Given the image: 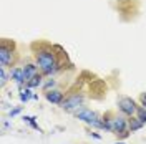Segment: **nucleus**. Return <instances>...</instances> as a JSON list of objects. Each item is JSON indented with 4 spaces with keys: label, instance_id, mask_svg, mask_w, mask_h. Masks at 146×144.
Here are the masks:
<instances>
[{
    "label": "nucleus",
    "instance_id": "39448f33",
    "mask_svg": "<svg viewBox=\"0 0 146 144\" xmlns=\"http://www.w3.org/2000/svg\"><path fill=\"white\" fill-rule=\"evenodd\" d=\"M13 60V45H9L7 42H2L0 45V66H9Z\"/></svg>",
    "mask_w": 146,
    "mask_h": 144
},
{
    "label": "nucleus",
    "instance_id": "a211bd4d",
    "mask_svg": "<svg viewBox=\"0 0 146 144\" xmlns=\"http://www.w3.org/2000/svg\"><path fill=\"white\" fill-rule=\"evenodd\" d=\"M141 103H143V106L146 108V93L145 94H141Z\"/></svg>",
    "mask_w": 146,
    "mask_h": 144
},
{
    "label": "nucleus",
    "instance_id": "ddd939ff",
    "mask_svg": "<svg viewBox=\"0 0 146 144\" xmlns=\"http://www.w3.org/2000/svg\"><path fill=\"white\" fill-rule=\"evenodd\" d=\"M35 119H36L35 116H23V121H25V123H28V124L33 127V129H36V131L40 133V127H38V124L35 123Z\"/></svg>",
    "mask_w": 146,
    "mask_h": 144
},
{
    "label": "nucleus",
    "instance_id": "9d476101",
    "mask_svg": "<svg viewBox=\"0 0 146 144\" xmlns=\"http://www.w3.org/2000/svg\"><path fill=\"white\" fill-rule=\"evenodd\" d=\"M33 93H32V88H27V90H20V94H18V98L22 103H27L28 99H33Z\"/></svg>",
    "mask_w": 146,
    "mask_h": 144
},
{
    "label": "nucleus",
    "instance_id": "4468645a",
    "mask_svg": "<svg viewBox=\"0 0 146 144\" xmlns=\"http://www.w3.org/2000/svg\"><path fill=\"white\" fill-rule=\"evenodd\" d=\"M136 118L143 123V124H146V108L143 106V108H138L136 111Z\"/></svg>",
    "mask_w": 146,
    "mask_h": 144
},
{
    "label": "nucleus",
    "instance_id": "7ed1b4c3",
    "mask_svg": "<svg viewBox=\"0 0 146 144\" xmlns=\"http://www.w3.org/2000/svg\"><path fill=\"white\" fill-rule=\"evenodd\" d=\"M128 129V119L125 116H115L113 119H106V131L115 134H123Z\"/></svg>",
    "mask_w": 146,
    "mask_h": 144
},
{
    "label": "nucleus",
    "instance_id": "2eb2a0df",
    "mask_svg": "<svg viewBox=\"0 0 146 144\" xmlns=\"http://www.w3.org/2000/svg\"><path fill=\"white\" fill-rule=\"evenodd\" d=\"M5 83H7V73H5L3 66H0V85L5 86Z\"/></svg>",
    "mask_w": 146,
    "mask_h": 144
},
{
    "label": "nucleus",
    "instance_id": "f03ea898",
    "mask_svg": "<svg viewBox=\"0 0 146 144\" xmlns=\"http://www.w3.org/2000/svg\"><path fill=\"white\" fill-rule=\"evenodd\" d=\"M76 118L83 121V123H86V124H90L91 127H98V129H106V121H103L98 118L96 113H93L91 109H86V108H82L76 111Z\"/></svg>",
    "mask_w": 146,
    "mask_h": 144
},
{
    "label": "nucleus",
    "instance_id": "0eeeda50",
    "mask_svg": "<svg viewBox=\"0 0 146 144\" xmlns=\"http://www.w3.org/2000/svg\"><path fill=\"white\" fill-rule=\"evenodd\" d=\"M45 98L52 104H62L63 103V93L58 90H50V91H45Z\"/></svg>",
    "mask_w": 146,
    "mask_h": 144
},
{
    "label": "nucleus",
    "instance_id": "1a4fd4ad",
    "mask_svg": "<svg viewBox=\"0 0 146 144\" xmlns=\"http://www.w3.org/2000/svg\"><path fill=\"white\" fill-rule=\"evenodd\" d=\"M35 75H36V65L28 63V65L23 66V76H25V81H30Z\"/></svg>",
    "mask_w": 146,
    "mask_h": 144
},
{
    "label": "nucleus",
    "instance_id": "6e6552de",
    "mask_svg": "<svg viewBox=\"0 0 146 144\" xmlns=\"http://www.w3.org/2000/svg\"><path fill=\"white\" fill-rule=\"evenodd\" d=\"M10 78L15 81L18 86H20L22 83H25V76H23V68H13V70L10 71Z\"/></svg>",
    "mask_w": 146,
    "mask_h": 144
},
{
    "label": "nucleus",
    "instance_id": "20e7f679",
    "mask_svg": "<svg viewBox=\"0 0 146 144\" xmlns=\"http://www.w3.org/2000/svg\"><path fill=\"white\" fill-rule=\"evenodd\" d=\"M118 108L119 111L125 114V116H135L138 111V106L136 103L133 101L131 98H128V96H123V98H119L118 101Z\"/></svg>",
    "mask_w": 146,
    "mask_h": 144
},
{
    "label": "nucleus",
    "instance_id": "9b49d317",
    "mask_svg": "<svg viewBox=\"0 0 146 144\" xmlns=\"http://www.w3.org/2000/svg\"><path fill=\"white\" fill-rule=\"evenodd\" d=\"M28 88H36V86H42L43 85V78H42V75H35L33 78L30 81H27Z\"/></svg>",
    "mask_w": 146,
    "mask_h": 144
},
{
    "label": "nucleus",
    "instance_id": "f257e3e1",
    "mask_svg": "<svg viewBox=\"0 0 146 144\" xmlns=\"http://www.w3.org/2000/svg\"><path fill=\"white\" fill-rule=\"evenodd\" d=\"M35 61H36V66L42 70L43 75H53L60 68V63H58L55 53L52 50H48V48H42V50L36 52Z\"/></svg>",
    "mask_w": 146,
    "mask_h": 144
},
{
    "label": "nucleus",
    "instance_id": "f3484780",
    "mask_svg": "<svg viewBox=\"0 0 146 144\" xmlns=\"http://www.w3.org/2000/svg\"><path fill=\"white\" fill-rule=\"evenodd\" d=\"M20 111H22V108H20V106H18V108L10 109V118H15V116L18 114V113H20Z\"/></svg>",
    "mask_w": 146,
    "mask_h": 144
},
{
    "label": "nucleus",
    "instance_id": "6ab92c4d",
    "mask_svg": "<svg viewBox=\"0 0 146 144\" xmlns=\"http://www.w3.org/2000/svg\"><path fill=\"white\" fill-rule=\"evenodd\" d=\"M115 144H125V143H115Z\"/></svg>",
    "mask_w": 146,
    "mask_h": 144
},
{
    "label": "nucleus",
    "instance_id": "423d86ee",
    "mask_svg": "<svg viewBox=\"0 0 146 144\" xmlns=\"http://www.w3.org/2000/svg\"><path fill=\"white\" fill-rule=\"evenodd\" d=\"M83 101H85V98H83L82 94H73V96H70V98L63 99V103H62V108L65 109V111H78V108L83 104Z\"/></svg>",
    "mask_w": 146,
    "mask_h": 144
},
{
    "label": "nucleus",
    "instance_id": "dca6fc26",
    "mask_svg": "<svg viewBox=\"0 0 146 144\" xmlns=\"http://www.w3.org/2000/svg\"><path fill=\"white\" fill-rule=\"evenodd\" d=\"M53 86H55V80H50L48 83H45V85H43L45 91H50V88H53Z\"/></svg>",
    "mask_w": 146,
    "mask_h": 144
},
{
    "label": "nucleus",
    "instance_id": "f8f14e48",
    "mask_svg": "<svg viewBox=\"0 0 146 144\" xmlns=\"http://www.w3.org/2000/svg\"><path fill=\"white\" fill-rule=\"evenodd\" d=\"M141 126H143V123H141L138 118L131 119V123H129V133H133V131H138V129H139Z\"/></svg>",
    "mask_w": 146,
    "mask_h": 144
}]
</instances>
